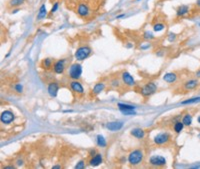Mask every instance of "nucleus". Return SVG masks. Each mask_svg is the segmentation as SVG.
I'll return each instance as SVG.
<instances>
[{"mask_svg": "<svg viewBox=\"0 0 200 169\" xmlns=\"http://www.w3.org/2000/svg\"><path fill=\"white\" fill-rule=\"evenodd\" d=\"M58 90H59V85H58L56 82H52L48 85V88H47V91H48L49 95L51 97H56Z\"/></svg>", "mask_w": 200, "mask_h": 169, "instance_id": "f8f14e48", "label": "nucleus"}, {"mask_svg": "<svg viewBox=\"0 0 200 169\" xmlns=\"http://www.w3.org/2000/svg\"><path fill=\"white\" fill-rule=\"evenodd\" d=\"M121 77H122L123 82H124V84H126L127 86H134V85H135V80H134V78L128 72H126V71L122 73Z\"/></svg>", "mask_w": 200, "mask_h": 169, "instance_id": "1a4fd4ad", "label": "nucleus"}, {"mask_svg": "<svg viewBox=\"0 0 200 169\" xmlns=\"http://www.w3.org/2000/svg\"><path fill=\"white\" fill-rule=\"evenodd\" d=\"M64 63H65V60H64V59L56 61V62L54 63V65H53L54 72L57 73V74H61V73H63L64 68H65Z\"/></svg>", "mask_w": 200, "mask_h": 169, "instance_id": "9d476101", "label": "nucleus"}, {"mask_svg": "<svg viewBox=\"0 0 200 169\" xmlns=\"http://www.w3.org/2000/svg\"><path fill=\"white\" fill-rule=\"evenodd\" d=\"M70 87H71L72 90H73L74 92H76V93H78V94H83V93H84V89H83L81 83H79V82L76 81V80L71 82Z\"/></svg>", "mask_w": 200, "mask_h": 169, "instance_id": "ddd939ff", "label": "nucleus"}, {"mask_svg": "<svg viewBox=\"0 0 200 169\" xmlns=\"http://www.w3.org/2000/svg\"><path fill=\"white\" fill-rule=\"evenodd\" d=\"M89 163L91 166H98V165H100L101 163H102V155L99 153L95 154V155L91 158V160H90Z\"/></svg>", "mask_w": 200, "mask_h": 169, "instance_id": "2eb2a0df", "label": "nucleus"}, {"mask_svg": "<svg viewBox=\"0 0 200 169\" xmlns=\"http://www.w3.org/2000/svg\"><path fill=\"white\" fill-rule=\"evenodd\" d=\"M0 119L1 122L4 124H9L14 120V114L11 112L10 110H5L1 113V116H0Z\"/></svg>", "mask_w": 200, "mask_h": 169, "instance_id": "423d86ee", "label": "nucleus"}, {"mask_svg": "<svg viewBox=\"0 0 200 169\" xmlns=\"http://www.w3.org/2000/svg\"><path fill=\"white\" fill-rule=\"evenodd\" d=\"M53 168H54V169H56V168H60V166H54Z\"/></svg>", "mask_w": 200, "mask_h": 169, "instance_id": "e433bc0d", "label": "nucleus"}, {"mask_svg": "<svg viewBox=\"0 0 200 169\" xmlns=\"http://www.w3.org/2000/svg\"><path fill=\"white\" fill-rule=\"evenodd\" d=\"M198 86V80L197 79H191V80H188L187 82H185L184 84V88L187 89V90H190V89H194Z\"/></svg>", "mask_w": 200, "mask_h": 169, "instance_id": "f3484780", "label": "nucleus"}, {"mask_svg": "<svg viewBox=\"0 0 200 169\" xmlns=\"http://www.w3.org/2000/svg\"><path fill=\"white\" fill-rule=\"evenodd\" d=\"M170 139V136L168 133H160V134L156 135L154 137V142L156 144H164V143L168 142Z\"/></svg>", "mask_w": 200, "mask_h": 169, "instance_id": "0eeeda50", "label": "nucleus"}, {"mask_svg": "<svg viewBox=\"0 0 200 169\" xmlns=\"http://www.w3.org/2000/svg\"><path fill=\"white\" fill-rule=\"evenodd\" d=\"M118 83H119V82H118L117 80H113V81H112V85H113V86H115V85L118 86V85H119Z\"/></svg>", "mask_w": 200, "mask_h": 169, "instance_id": "2f4dec72", "label": "nucleus"}, {"mask_svg": "<svg viewBox=\"0 0 200 169\" xmlns=\"http://www.w3.org/2000/svg\"><path fill=\"white\" fill-rule=\"evenodd\" d=\"M58 7H59V3H58V2H55V3H54V5L52 6V8H51V11H50V13H51V14L55 13V12L57 11Z\"/></svg>", "mask_w": 200, "mask_h": 169, "instance_id": "c85d7f7f", "label": "nucleus"}, {"mask_svg": "<svg viewBox=\"0 0 200 169\" xmlns=\"http://www.w3.org/2000/svg\"><path fill=\"white\" fill-rule=\"evenodd\" d=\"M118 108L123 114L125 115H134L135 114V107L132 105H128V104H123V103H118Z\"/></svg>", "mask_w": 200, "mask_h": 169, "instance_id": "39448f33", "label": "nucleus"}, {"mask_svg": "<svg viewBox=\"0 0 200 169\" xmlns=\"http://www.w3.org/2000/svg\"><path fill=\"white\" fill-rule=\"evenodd\" d=\"M157 90V86H156L153 82H149L146 85H144L142 88L140 89V93L143 96H150L151 94Z\"/></svg>", "mask_w": 200, "mask_h": 169, "instance_id": "20e7f679", "label": "nucleus"}, {"mask_svg": "<svg viewBox=\"0 0 200 169\" xmlns=\"http://www.w3.org/2000/svg\"><path fill=\"white\" fill-rule=\"evenodd\" d=\"M81 74H82V67L80 64L74 63L70 66V68H69V77L74 79V80L80 78Z\"/></svg>", "mask_w": 200, "mask_h": 169, "instance_id": "f03ea898", "label": "nucleus"}, {"mask_svg": "<svg viewBox=\"0 0 200 169\" xmlns=\"http://www.w3.org/2000/svg\"><path fill=\"white\" fill-rule=\"evenodd\" d=\"M41 66H42V68L43 69H50L51 68V66H52V60L50 59V58H46V59H44L42 61V64H41Z\"/></svg>", "mask_w": 200, "mask_h": 169, "instance_id": "4be33fe9", "label": "nucleus"}, {"mask_svg": "<svg viewBox=\"0 0 200 169\" xmlns=\"http://www.w3.org/2000/svg\"><path fill=\"white\" fill-rule=\"evenodd\" d=\"M197 121H198V123H200V115H199L198 118H197Z\"/></svg>", "mask_w": 200, "mask_h": 169, "instance_id": "c9c22d12", "label": "nucleus"}, {"mask_svg": "<svg viewBox=\"0 0 200 169\" xmlns=\"http://www.w3.org/2000/svg\"><path fill=\"white\" fill-rule=\"evenodd\" d=\"M106 127H107L108 130H110V131H118L123 127V123L121 121L109 122V123H107Z\"/></svg>", "mask_w": 200, "mask_h": 169, "instance_id": "9b49d317", "label": "nucleus"}, {"mask_svg": "<svg viewBox=\"0 0 200 169\" xmlns=\"http://www.w3.org/2000/svg\"><path fill=\"white\" fill-rule=\"evenodd\" d=\"M196 76H197V77H200V70H198L197 72H196Z\"/></svg>", "mask_w": 200, "mask_h": 169, "instance_id": "f704fd0d", "label": "nucleus"}, {"mask_svg": "<svg viewBox=\"0 0 200 169\" xmlns=\"http://www.w3.org/2000/svg\"><path fill=\"white\" fill-rule=\"evenodd\" d=\"M131 134L136 138H143L144 137V131L140 128H134L131 130Z\"/></svg>", "mask_w": 200, "mask_h": 169, "instance_id": "aec40b11", "label": "nucleus"}, {"mask_svg": "<svg viewBox=\"0 0 200 169\" xmlns=\"http://www.w3.org/2000/svg\"><path fill=\"white\" fill-rule=\"evenodd\" d=\"M91 53V49L88 46H82V47L78 48L75 52V58L77 60H84L90 55Z\"/></svg>", "mask_w": 200, "mask_h": 169, "instance_id": "7ed1b4c3", "label": "nucleus"}, {"mask_svg": "<svg viewBox=\"0 0 200 169\" xmlns=\"http://www.w3.org/2000/svg\"><path fill=\"white\" fill-rule=\"evenodd\" d=\"M97 144L100 147H105L106 146V140L104 139L102 135H98L97 136Z\"/></svg>", "mask_w": 200, "mask_h": 169, "instance_id": "bb28decb", "label": "nucleus"}, {"mask_svg": "<svg viewBox=\"0 0 200 169\" xmlns=\"http://www.w3.org/2000/svg\"><path fill=\"white\" fill-rule=\"evenodd\" d=\"M136 1H140V0H136Z\"/></svg>", "mask_w": 200, "mask_h": 169, "instance_id": "4c0bfd02", "label": "nucleus"}, {"mask_svg": "<svg viewBox=\"0 0 200 169\" xmlns=\"http://www.w3.org/2000/svg\"><path fill=\"white\" fill-rule=\"evenodd\" d=\"M196 5H197L200 8V0H197V1H196Z\"/></svg>", "mask_w": 200, "mask_h": 169, "instance_id": "473e14b6", "label": "nucleus"}, {"mask_svg": "<svg viewBox=\"0 0 200 169\" xmlns=\"http://www.w3.org/2000/svg\"><path fill=\"white\" fill-rule=\"evenodd\" d=\"M76 169H79V168H84V161H79V163L78 164H76V166H75Z\"/></svg>", "mask_w": 200, "mask_h": 169, "instance_id": "c756f323", "label": "nucleus"}, {"mask_svg": "<svg viewBox=\"0 0 200 169\" xmlns=\"http://www.w3.org/2000/svg\"><path fill=\"white\" fill-rule=\"evenodd\" d=\"M24 2L25 0H9L8 4L12 8H15V7H19L20 5H22Z\"/></svg>", "mask_w": 200, "mask_h": 169, "instance_id": "412c9836", "label": "nucleus"}, {"mask_svg": "<svg viewBox=\"0 0 200 169\" xmlns=\"http://www.w3.org/2000/svg\"><path fill=\"white\" fill-rule=\"evenodd\" d=\"M143 159V153L140 150H134L128 156V161L131 165H137L139 164Z\"/></svg>", "mask_w": 200, "mask_h": 169, "instance_id": "f257e3e1", "label": "nucleus"}, {"mask_svg": "<svg viewBox=\"0 0 200 169\" xmlns=\"http://www.w3.org/2000/svg\"><path fill=\"white\" fill-rule=\"evenodd\" d=\"M189 12V6L188 5H180V6H178V8L176 9V15L178 17H182L184 15H186V14H188Z\"/></svg>", "mask_w": 200, "mask_h": 169, "instance_id": "4468645a", "label": "nucleus"}, {"mask_svg": "<svg viewBox=\"0 0 200 169\" xmlns=\"http://www.w3.org/2000/svg\"><path fill=\"white\" fill-rule=\"evenodd\" d=\"M176 78H177V76H176L175 73L169 72V73H166L164 76H163V80L168 82V83H172V82L176 80Z\"/></svg>", "mask_w": 200, "mask_h": 169, "instance_id": "6ab92c4d", "label": "nucleus"}, {"mask_svg": "<svg viewBox=\"0 0 200 169\" xmlns=\"http://www.w3.org/2000/svg\"><path fill=\"white\" fill-rule=\"evenodd\" d=\"M104 89V84L103 83H97L95 86H94L93 88V94H98V93H100Z\"/></svg>", "mask_w": 200, "mask_h": 169, "instance_id": "b1692460", "label": "nucleus"}, {"mask_svg": "<svg viewBox=\"0 0 200 169\" xmlns=\"http://www.w3.org/2000/svg\"><path fill=\"white\" fill-rule=\"evenodd\" d=\"M47 15V11H46V6L45 4H42L41 7L39 8V11L37 14V20H42L44 19Z\"/></svg>", "mask_w": 200, "mask_h": 169, "instance_id": "a211bd4d", "label": "nucleus"}, {"mask_svg": "<svg viewBox=\"0 0 200 169\" xmlns=\"http://www.w3.org/2000/svg\"><path fill=\"white\" fill-rule=\"evenodd\" d=\"M149 162L153 166H162V165L166 164V159L162 156H152Z\"/></svg>", "mask_w": 200, "mask_h": 169, "instance_id": "6e6552de", "label": "nucleus"}, {"mask_svg": "<svg viewBox=\"0 0 200 169\" xmlns=\"http://www.w3.org/2000/svg\"><path fill=\"white\" fill-rule=\"evenodd\" d=\"M77 13L79 14L80 16H82V17H85L88 15V13H89V9H88V7H87L86 4H80L78 6V8H77Z\"/></svg>", "mask_w": 200, "mask_h": 169, "instance_id": "dca6fc26", "label": "nucleus"}, {"mask_svg": "<svg viewBox=\"0 0 200 169\" xmlns=\"http://www.w3.org/2000/svg\"><path fill=\"white\" fill-rule=\"evenodd\" d=\"M184 127V124H183V122L182 121H177L175 124H174V131H175L176 133H180L181 131H182V129Z\"/></svg>", "mask_w": 200, "mask_h": 169, "instance_id": "5701e85b", "label": "nucleus"}, {"mask_svg": "<svg viewBox=\"0 0 200 169\" xmlns=\"http://www.w3.org/2000/svg\"><path fill=\"white\" fill-rule=\"evenodd\" d=\"M165 28V25L164 24H162V23H156L154 26H153V29L155 32H159V31H161L163 30Z\"/></svg>", "mask_w": 200, "mask_h": 169, "instance_id": "cd10ccee", "label": "nucleus"}, {"mask_svg": "<svg viewBox=\"0 0 200 169\" xmlns=\"http://www.w3.org/2000/svg\"><path fill=\"white\" fill-rule=\"evenodd\" d=\"M18 11H19V9H18V8H16V9H14V10H13V11H12V13H17Z\"/></svg>", "mask_w": 200, "mask_h": 169, "instance_id": "72a5a7b5", "label": "nucleus"}, {"mask_svg": "<svg viewBox=\"0 0 200 169\" xmlns=\"http://www.w3.org/2000/svg\"><path fill=\"white\" fill-rule=\"evenodd\" d=\"M182 122L184 125H186V126H190L191 123H192V117L190 114H186L185 116L183 117L182 119Z\"/></svg>", "mask_w": 200, "mask_h": 169, "instance_id": "393cba45", "label": "nucleus"}, {"mask_svg": "<svg viewBox=\"0 0 200 169\" xmlns=\"http://www.w3.org/2000/svg\"><path fill=\"white\" fill-rule=\"evenodd\" d=\"M22 85H20V84H17L16 86H15V89H16V91L17 92H22Z\"/></svg>", "mask_w": 200, "mask_h": 169, "instance_id": "7c9ffc66", "label": "nucleus"}, {"mask_svg": "<svg viewBox=\"0 0 200 169\" xmlns=\"http://www.w3.org/2000/svg\"><path fill=\"white\" fill-rule=\"evenodd\" d=\"M200 102V97H194V98H190L187 100H184V101L181 102V104H193V103H197Z\"/></svg>", "mask_w": 200, "mask_h": 169, "instance_id": "a878e982", "label": "nucleus"}]
</instances>
